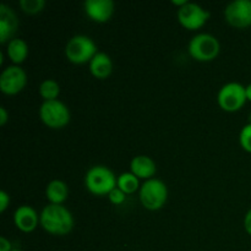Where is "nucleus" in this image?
Segmentation results:
<instances>
[{
	"label": "nucleus",
	"instance_id": "1",
	"mask_svg": "<svg viewBox=\"0 0 251 251\" xmlns=\"http://www.w3.org/2000/svg\"><path fill=\"white\" fill-rule=\"evenodd\" d=\"M41 226L55 235H65L74 228L73 213L63 205L59 203H48L44 206L39 215Z\"/></svg>",
	"mask_w": 251,
	"mask_h": 251
},
{
	"label": "nucleus",
	"instance_id": "2",
	"mask_svg": "<svg viewBox=\"0 0 251 251\" xmlns=\"http://www.w3.org/2000/svg\"><path fill=\"white\" fill-rule=\"evenodd\" d=\"M118 178L108 167L93 166L86 172L85 185L95 195H108L117 186Z\"/></svg>",
	"mask_w": 251,
	"mask_h": 251
},
{
	"label": "nucleus",
	"instance_id": "3",
	"mask_svg": "<svg viewBox=\"0 0 251 251\" xmlns=\"http://www.w3.org/2000/svg\"><path fill=\"white\" fill-rule=\"evenodd\" d=\"M139 196L145 208L151 211L159 210L168 198V188L161 179H147L140 186Z\"/></svg>",
	"mask_w": 251,
	"mask_h": 251
},
{
	"label": "nucleus",
	"instance_id": "4",
	"mask_svg": "<svg viewBox=\"0 0 251 251\" xmlns=\"http://www.w3.org/2000/svg\"><path fill=\"white\" fill-rule=\"evenodd\" d=\"M98 53L97 46L91 37L86 34H76L71 37L65 46V55L71 63H90L91 59Z\"/></svg>",
	"mask_w": 251,
	"mask_h": 251
},
{
	"label": "nucleus",
	"instance_id": "5",
	"mask_svg": "<svg viewBox=\"0 0 251 251\" xmlns=\"http://www.w3.org/2000/svg\"><path fill=\"white\" fill-rule=\"evenodd\" d=\"M189 54L199 61H211L218 55L221 44L217 37L211 33L201 32L194 36L189 42Z\"/></svg>",
	"mask_w": 251,
	"mask_h": 251
},
{
	"label": "nucleus",
	"instance_id": "6",
	"mask_svg": "<svg viewBox=\"0 0 251 251\" xmlns=\"http://www.w3.org/2000/svg\"><path fill=\"white\" fill-rule=\"evenodd\" d=\"M39 117L47 126L60 129L70 122V110L59 100H44L39 107Z\"/></svg>",
	"mask_w": 251,
	"mask_h": 251
},
{
	"label": "nucleus",
	"instance_id": "7",
	"mask_svg": "<svg viewBox=\"0 0 251 251\" xmlns=\"http://www.w3.org/2000/svg\"><path fill=\"white\" fill-rule=\"evenodd\" d=\"M247 100L245 86L235 81H230L223 85L217 93L218 104L223 110H227V112L239 110Z\"/></svg>",
	"mask_w": 251,
	"mask_h": 251
},
{
	"label": "nucleus",
	"instance_id": "8",
	"mask_svg": "<svg viewBox=\"0 0 251 251\" xmlns=\"http://www.w3.org/2000/svg\"><path fill=\"white\" fill-rule=\"evenodd\" d=\"M210 19V11L196 2L188 1L178 9V20L188 29H198Z\"/></svg>",
	"mask_w": 251,
	"mask_h": 251
},
{
	"label": "nucleus",
	"instance_id": "9",
	"mask_svg": "<svg viewBox=\"0 0 251 251\" xmlns=\"http://www.w3.org/2000/svg\"><path fill=\"white\" fill-rule=\"evenodd\" d=\"M27 82L26 71L19 65H9L0 74V90L6 95L21 92Z\"/></svg>",
	"mask_w": 251,
	"mask_h": 251
},
{
	"label": "nucleus",
	"instance_id": "10",
	"mask_svg": "<svg viewBox=\"0 0 251 251\" xmlns=\"http://www.w3.org/2000/svg\"><path fill=\"white\" fill-rule=\"evenodd\" d=\"M226 20L237 28L251 26V0H233L225 9Z\"/></svg>",
	"mask_w": 251,
	"mask_h": 251
},
{
	"label": "nucleus",
	"instance_id": "11",
	"mask_svg": "<svg viewBox=\"0 0 251 251\" xmlns=\"http://www.w3.org/2000/svg\"><path fill=\"white\" fill-rule=\"evenodd\" d=\"M83 6L88 17L96 22L108 21L114 12L113 0H86Z\"/></svg>",
	"mask_w": 251,
	"mask_h": 251
},
{
	"label": "nucleus",
	"instance_id": "12",
	"mask_svg": "<svg viewBox=\"0 0 251 251\" xmlns=\"http://www.w3.org/2000/svg\"><path fill=\"white\" fill-rule=\"evenodd\" d=\"M38 221V213L29 205L19 206L14 212L15 226L25 233H29L36 229Z\"/></svg>",
	"mask_w": 251,
	"mask_h": 251
},
{
	"label": "nucleus",
	"instance_id": "13",
	"mask_svg": "<svg viewBox=\"0 0 251 251\" xmlns=\"http://www.w3.org/2000/svg\"><path fill=\"white\" fill-rule=\"evenodd\" d=\"M17 27L19 21L14 10L6 4H0V42L6 43L16 32Z\"/></svg>",
	"mask_w": 251,
	"mask_h": 251
},
{
	"label": "nucleus",
	"instance_id": "14",
	"mask_svg": "<svg viewBox=\"0 0 251 251\" xmlns=\"http://www.w3.org/2000/svg\"><path fill=\"white\" fill-rule=\"evenodd\" d=\"M130 169L137 178L151 179L157 171V166L153 159L145 154L135 156L130 162Z\"/></svg>",
	"mask_w": 251,
	"mask_h": 251
},
{
	"label": "nucleus",
	"instance_id": "15",
	"mask_svg": "<svg viewBox=\"0 0 251 251\" xmlns=\"http://www.w3.org/2000/svg\"><path fill=\"white\" fill-rule=\"evenodd\" d=\"M90 71L97 78H105L112 74L113 61L110 56L104 51H98L88 63Z\"/></svg>",
	"mask_w": 251,
	"mask_h": 251
},
{
	"label": "nucleus",
	"instance_id": "16",
	"mask_svg": "<svg viewBox=\"0 0 251 251\" xmlns=\"http://www.w3.org/2000/svg\"><path fill=\"white\" fill-rule=\"evenodd\" d=\"M69 188L65 181L60 179H53L46 188V196L50 203H61L68 199Z\"/></svg>",
	"mask_w": 251,
	"mask_h": 251
},
{
	"label": "nucleus",
	"instance_id": "17",
	"mask_svg": "<svg viewBox=\"0 0 251 251\" xmlns=\"http://www.w3.org/2000/svg\"><path fill=\"white\" fill-rule=\"evenodd\" d=\"M6 53L12 63L21 64L28 55V44L22 38H12L7 43Z\"/></svg>",
	"mask_w": 251,
	"mask_h": 251
},
{
	"label": "nucleus",
	"instance_id": "18",
	"mask_svg": "<svg viewBox=\"0 0 251 251\" xmlns=\"http://www.w3.org/2000/svg\"><path fill=\"white\" fill-rule=\"evenodd\" d=\"M117 186L125 194H132L140 189L139 178L131 172H124L118 176Z\"/></svg>",
	"mask_w": 251,
	"mask_h": 251
},
{
	"label": "nucleus",
	"instance_id": "19",
	"mask_svg": "<svg viewBox=\"0 0 251 251\" xmlns=\"http://www.w3.org/2000/svg\"><path fill=\"white\" fill-rule=\"evenodd\" d=\"M59 93H60V86L53 78H47L39 85V95L44 98V100H58Z\"/></svg>",
	"mask_w": 251,
	"mask_h": 251
},
{
	"label": "nucleus",
	"instance_id": "20",
	"mask_svg": "<svg viewBox=\"0 0 251 251\" xmlns=\"http://www.w3.org/2000/svg\"><path fill=\"white\" fill-rule=\"evenodd\" d=\"M20 7L26 14H37L41 12L46 6V0H20Z\"/></svg>",
	"mask_w": 251,
	"mask_h": 251
},
{
	"label": "nucleus",
	"instance_id": "21",
	"mask_svg": "<svg viewBox=\"0 0 251 251\" xmlns=\"http://www.w3.org/2000/svg\"><path fill=\"white\" fill-rule=\"evenodd\" d=\"M239 142L240 146L245 150L247 152L251 153V124L248 123L247 125L242 127L239 134Z\"/></svg>",
	"mask_w": 251,
	"mask_h": 251
},
{
	"label": "nucleus",
	"instance_id": "22",
	"mask_svg": "<svg viewBox=\"0 0 251 251\" xmlns=\"http://www.w3.org/2000/svg\"><path fill=\"white\" fill-rule=\"evenodd\" d=\"M125 195H126V194H125L124 191L120 190L118 186H115V188L108 194V199H109L110 202L114 203V205H120V203H123L125 201Z\"/></svg>",
	"mask_w": 251,
	"mask_h": 251
},
{
	"label": "nucleus",
	"instance_id": "23",
	"mask_svg": "<svg viewBox=\"0 0 251 251\" xmlns=\"http://www.w3.org/2000/svg\"><path fill=\"white\" fill-rule=\"evenodd\" d=\"M10 203V195L5 190L0 191V212H4Z\"/></svg>",
	"mask_w": 251,
	"mask_h": 251
},
{
	"label": "nucleus",
	"instance_id": "24",
	"mask_svg": "<svg viewBox=\"0 0 251 251\" xmlns=\"http://www.w3.org/2000/svg\"><path fill=\"white\" fill-rule=\"evenodd\" d=\"M11 242L5 237H0V251H11Z\"/></svg>",
	"mask_w": 251,
	"mask_h": 251
},
{
	"label": "nucleus",
	"instance_id": "25",
	"mask_svg": "<svg viewBox=\"0 0 251 251\" xmlns=\"http://www.w3.org/2000/svg\"><path fill=\"white\" fill-rule=\"evenodd\" d=\"M244 227H245V230L248 232V234L251 235V208H249V211H248L247 215H245Z\"/></svg>",
	"mask_w": 251,
	"mask_h": 251
},
{
	"label": "nucleus",
	"instance_id": "26",
	"mask_svg": "<svg viewBox=\"0 0 251 251\" xmlns=\"http://www.w3.org/2000/svg\"><path fill=\"white\" fill-rule=\"evenodd\" d=\"M7 119H9V114L5 107H0V125L6 124Z\"/></svg>",
	"mask_w": 251,
	"mask_h": 251
},
{
	"label": "nucleus",
	"instance_id": "27",
	"mask_svg": "<svg viewBox=\"0 0 251 251\" xmlns=\"http://www.w3.org/2000/svg\"><path fill=\"white\" fill-rule=\"evenodd\" d=\"M245 93H247V100L251 102V82L248 86H245Z\"/></svg>",
	"mask_w": 251,
	"mask_h": 251
},
{
	"label": "nucleus",
	"instance_id": "28",
	"mask_svg": "<svg viewBox=\"0 0 251 251\" xmlns=\"http://www.w3.org/2000/svg\"><path fill=\"white\" fill-rule=\"evenodd\" d=\"M173 4H176V5H179V7H181L183 6V5H185L186 2H188V0H173Z\"/></svg>",
	"mask_w": 251,
	"mask_h": 251
},
{
	"label": "nucleus",
	"instance_id": "29",
	"mask_svg": "<svg viewBox=\"0 0 251 251\" xmlns=\"http://www.w3.org/2000/svg\"><path fill=\"white\" fill-rule=\"evenodd\" d=\"M249 123L251 124V113L249 114Z\"/></svg>",
	"mask_w": 251,
	"mask_h": 251
},
{
	"label": "nucleus",
	"instance_id": "30",
	"mask_svg": "<svg viewBox=\"0 0 251 251\" xmlns=\"http://www.w3.org/2000/svg\"><path fill=\"white\" fill-rule=\"evenodd\" d=\"M11 251H22V250H19V249H12Z\"/></svg>",
	"mask_w": 251,
	"mask_h": 251
}]
</instances>
